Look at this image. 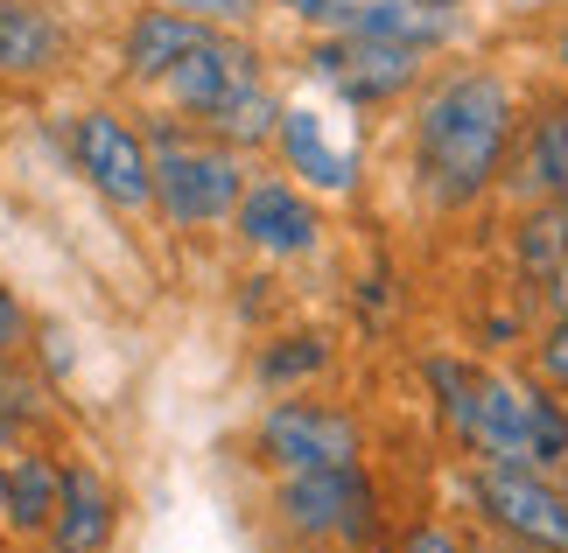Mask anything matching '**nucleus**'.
<instances>
[{"mask_svg": "<svg viewBox=\"0 0 568 553\" xmlns=\"http://www.w3.org/2000/svg\"><path fill=\"white\" fill-rule=\"evenodd\" d=\"M519 141V92L491 63H449L414 92L407 120V168L428 211H470L506 175Z\"/></svg>", "mask_w": 568, "mask_h": 553, "instance_id": "1", "label": "nucleus"}, {"mask_svg": "<svg viewBox=\"0 0 568 553\" xmlns=\"http://www.w3.org/2000/svg\"><path fill=\"white\" fill-rule=\"evenodd\" d=\"M267 519L281 540H310V546H337V553H373L386 540V498H379V477L365 462L274 477Z\"/></svg>", "mask_w": 568, "mask_h": 553, "instance_id": "2", "label": "nucleus"}, {"mask_svg": "<svg viewBox=\"0 0 568 553\" xmlns=\"http://www.w3.org/2000/svg\"><path fill=\"white\" fill-rule=\"evenodd\" d=\"M239 190H246V154L211 141V134H183V126H155V211L169 232H211L232 225Z\"/></svg>", "mask_w": 568, "mask_h": 553, "instance_id": "3", "label": "nucleus"}, {"mask_svg": "<svg viewBox=\"0 0 568 553\" xmlns=\"http://www.w3.org/2000/svg\"><path fill=\"white\" fill-rule=\"evenodd\" d=\"M253 462L267 477L365 462V420L344 400H323V392H281L253 420Z\"/></svg>", "mask_w": 568, "mask_h": 553, "instance_id": "4", "label": "nucleus"}, {"mask_svg": "<svg viewBox=\"0 0 568 553\" xmlns=\"http://www.w3.org/2000/svg\"><path fill=\"white\" fill-rule=\"evenodd\" d=\"M310 78L331 92L344 113H379V105H400L428 84V57L422 50H400V42H379V35H316L310 42Z\"/></svg>", "mask_w": 568, "mask_h": 553, "instance_id": "5", "label": "nucleus"}, {"mask_svg": "<svg viewBox=\"0 0 568 553\" xmlns=\"http://www.w3.org/2000/svg\"><path fill=\"white\" fill-rule=\"evenodd\" d=\"M464 498L477 525L506 533L534 553H568V483L519 470V462H470L464 470Z\"/></svg>", "mask_w": 568, "mask_h": 553, "instance_id": "6", "label": "nucleus"}, {"mask_svg": "<svg viewBox=\"0 0 568 553\" xmlns=\"http://www.w3.org/2000/svg\"><path fill=\"white\" fill-rule=\"evenodd\" d=\"M63 154L113 211H155V141L113 105H84L63 120Z\"/></svg>", "mask_w": 568, "mask_h": 553, "instance_id": "7", "label": "nucleus"}, {"mask_svg": "<svg viewBox=\"0 0 568 553\" xmlns=\"http://www.w3.org/2000/svg\"><path fill=\"white\" fill-rule=\"evenodd\" d=\"M323 196H310L295 175H246L232 211V238L267 267H288V259L323 253Z\"/></svg>", "mask_w": 568, "mask_h": 553, "instance_id": "8", "label": "nucleus"}, {"mask_svg": "<svg viewBox=\"0 0 568 553\" xmlns=\"http://www.w3.org/2000/svg\"><path fill=\"white\" fill-rule=\"evenodd\" d=\"M253 78H267L253 42L239 35V29H204V42H196L176 71L162 78V92H169V105H176L183 120H211L217 105H225L232 92H246Z\"/></svg>", "mask_w": 568, "mask_h": 553, "instance_id": "9", "label": "nucleus"}, {"mask_svg": "<svg viewBox=\"0 0 568 553\" xmlns=\"http://www.w3.org/2000/svg\"><path fill=\"white\" fill-rule=\"evenodd\" d=\"M120 525H126V504L113 491V477L99 462H63V498H57V519L29 553H113L120 546Z\"/></svg>", "mask_w": 568, "mask_h": 553, "instance_id": "10", "label": "nucleus"}, {"mask_svg": "<svg viewBox=\"0 0 568 553\" xmlns=\"http://www.w3.org/2000/svg\"><path fill=\"white\" fill-rule=\"evenodd\" d=\"M498 190H506L513 204H555V196H568V92L519 113V141L506 154Z\"/></svg>", "mask_w": 568, "mask_h": 553, "instance_id": "11", "label": "nucleus"}, {"mask_svg": "<svg viewBox=\"0 0 568 553\" xmlns=\"http://www.w3.org/2000/svg\"><path fill=\"white\" fill-rule=\"evenodd\" d=\"M331 126L337 120L323 113V105H288V113H281V134H274V154L310 196H331L337 204V196L358 190V147L337 141Z\"/></svg>", "mask_w": 568, "mask_h": 553, "instance_id": "12", "label": "nucleus"}, {"mask_svg": "<svg viewBox=\"0 0 568 553\" xmlns=\"http://www.w3.org/2000/svg\"><path fill=\"white\" fill-rule=\"evenodd\" d=\"M57 498H63V455L42 449V441H21L8 455V498H0V525H8L14 546H36L57 519Z\"/></svg>", "mask_w": 568, "mask_h": 553, "instance_id": "13", "label": "nucleus"}, {"mask_svg": "<svg viewBox=\"0 0 568 553\" xmlns=\"http://www.w3.org/2000/svg\"><path fill=\"white\" fill-rule=\"evenodd\" d=\"M71 57V29L50 0H0V78H50Z\"/></svg>", "mask_w": 568, "mask_h": 553, "instance_id": "14", "label": "nucleus"}, {"mask_svg": "<svg viewBox=\"0 0 568 553\" xmlns=\"http://www.w3.org/2000/svg\"><path fill=\"white\" fill-rule=\"evenodd\" d=\"M337 371V337L331 329H274L253 350V386L281 400V392H316Z\"/></svg>", "mask_w": 568, "mask_h": 553, "instance_id": "15", "label": "nucleus"}, {"mask_svg": "<svg viewBox=\"0 0 568 553\" xmlns=\"http://www.w3.org/2000/svg\"><path fill=\"white\" fill-rule=\"evenodd\" d=\"M352 35H379V42H400V50H449L456 35H464V21L449 8H435V0H358L352 21H344Z\"/></svg>", "mask_w": 568, "mask_h": 553, "instance_id": "16", "label": "nucleus"}, {"mask_svg": "<svg viewBox=\"0 0 568 553\" xmlns=\"http://www.w3.org/2000/svg\"><path fill=\"white\" fill-rule=\"evenodd\" d=\"M196 42H204V21H190V14H176V8H148V14H134V29H126L120 63H126V78L162 84V78L196 50Z\"/></svg>", "mask_w": 568, "mask_h": 553, "instance_id": "17", "label": "nucleus"}, {"mask_svg": "<svg viewBox=\"0 0 568 553\" xmlns=\"http://www.w3.org/2000/svg\"><path fill=\"white\" fill-rule=\"evenodd\" d=\"M281 113H288V99H281L267 78H253L246 92H232V99L217 105L211 120H196V126H204L211 141L239 147V154H260V147H274V134H281Z\"/></svg>", "mask_w": 568, "mask_h": 553, "instance_id": "18", "label": "nucleus"}, {"mask_svg": "<svg viewBox=\"0 0 568 553\" xmlns=\"http://www.w3.org/2000/svg\"><path fill=\"white\" fill-rule=\"evenodd\" d=\"M561 259H568V211H561V196H555V204H519V217H513V267H519V280L540 287Z\"/></svg>", "mask_w": 568, "mask_h": 553, "instance_id": "19", "label": "nucleus"}, {"mask_svg": "<svg viewBox=\"0 0 568 553\" xmlns=\"http://www.w3.org/2000/svg\"><path fill=\"white\" fill-rule=\"evenodd\" d=\"M36 428V386L21 379V365H0V449H21Z\"/></svg>", "mask_w": 568, "mask_h": 553, "instance_id": "20", "label": "nucleus"}, {"mask_svg": "<svg viewBox=\"0 0 568 553\" xmlns=\"http://www.w3.org/2000/svg\"><path fill=\"white\" fill-rule=\"evenodd\" d=\"M534 379L568 400V316H548L534 329Z\"/></svg>", "mask_w": 568, "mask_h": 553, "instance_id": "21", "label": "nucleus"}, {"mask_svg": "<svg viewBox=\"0 0 568 553\" xmlns=\"http://www.w3.org/2000/svg\"><path fill=\"white\" fill-rule=\"evenodd\" d=\"M155 8H176L190 21H204V29H246L260 14V0H155Z\"/></svg>", "mask_w": 568, "mask_h": 553, "instance_id": "22", "label": "nucleus"}, {"mask_svg": "<svg viewBox=\"0 0 568 553\" xmlns=\"http://www.w3.org/2000/svg\"><path fill=\"white\" fill-rule=\"evenodd\" d=\"M21 350H29V308L0 280V365H21Z\"/></svg>", "mask_w": 568, "mask_h": 553, "instance_id": "23", "label": "nucleus"}, {"mask_svg": "<svg viewBox=\"0 0 568 553\" xmlns=\"http://www.w3.org/2000/svg\"><path fill=\"white\" fill-rule=\"evenodd\" d=\"M274 8H288V14H295L310 35H337L344 21H352V8H358V0H274Z\"/></svg>", "mask_w": 568, "mask_h": 553, "instance_id": "24", "label": "nucleus"}, {"mask_svg": "<svg viewBox=\"0 0 568 553\" xmlns=\"http://www.w3.org/2000/svg\"><path fill=\"white\" fill-rule=\"evenodd\" d=\"M393 553H470V540L456 533V525H443V519H422V525H407V533H400Z\"/></svg>", "mask_w": 568, "mask_h": 553, "instance_id": "25", "label": "nucleus"}, {"mask_svg": "<svg viewBox=\"0 0 568 553\" xmlns=\"http://www.w3.org/2000/svg\"><path fill=\"white\" fill-rule=\"evenodd\" d=\"M534 295H540V308H548V316H568V259H561V267L540 280V287H534Z\"/></svg>", "mask_w": 568, "mask_h": 553, "instance_id": "26", "label": "nucleus"}, {"mask_svg": "<svg viewBox=\"0 0 568 553\" xmlns=\"http://www.w3.org/2000/svg\"><path fill=\"white\" fill-rule=\"evenodd\" d=\"M470 553H534V546H519V540H506V533H470Z\"/></svg>", "mask_w": 568, "mask_h": 553, "instance_id": "27", "label": "nucleus"}, {"mask_svg": "<svg viewBox=\"0 0 568 553\" xmlns=\"http://www.w3.org/2000/svg\"><path fill=\"white\" fill-rule=\"evenodd\" d=\"M274 553H337V546H310V540H281Z\"/></svg>", "mask_w": 568, "mask_h": 553, "instance_id": "28", "label": "nucleus"}, {"mask_svg": "<svg viewBox=\"0 0 568 553\" xmlns=\"http://www.w3.org/2000/svg\"><path fill=\"white\" fill-rule=\"evenodd\" d=\"M555 63H561V71H568V21H561V29H555Z\"/></svg>", "mask_w": 568, "mask_h": 553, "instance_id": "29", "label": "nucleus"}, {"mask_svg": "<svg viewBox=\"0 0 568 553\" xmlns=\"http://www.w3.org/2000/svg\"><path fill=\"white\" fill-rule=\"evenodd\" d=\"M0 498H8V449H0Z\"/></svg>", "mask_w": 568, "mask_h": 553, "instance_id": "30", "label": "nucleus"}, {"mask_svg": "<svg viewBox=\"0 0 568 553\" xmlns=\"http://www.w3.org/2000/svg\"><path fill=\"white\" fill-rule=\"evenodd\" d=\"M435 8H449V14H464V0H435Z\"/></svg>", "mask_w": 568, "mask_h": 553, "instance_id": "31", "label": "nucleus"}, {"mask_svg": "<svg viewBox=\"0 0 568 553\" xmlns=\"http://www.w3.org/2000/svg\"><path fill=\"white\" fill-rule=\"evenodd\" d=\"M8 546H14V540H8V525H0V553H8Z\"/></svg>", "mask_w": 568, "mask_h": 553, "instance_id": "32", "label": "nucleus"}, {"mask_svg": "<svg viewBox=\"0 0 568 553\" xmlns=\"http://www.w3.org/2000/svg\"><path fill=\"white\" fill-rule=\"evenodd\" d=\"M8 553H29V546H8Z\"/></svg>", "mask_w": 568, "mask_h": 553, "instance_id": "33", "label": "nucleus"}, {"mask_svg": "<svg viewBox=\"0 0 568 553\" xmlns=\"http://www.w3.org/2000/svg\"><path fill=\"white\" fill-rule=\"evenodd\" d=\"M561 211H568V196H561Z\"/></svg>", "mask_w": 568, "mask_h": 553, "instance_id": "34", "label": "nucleus"}, {"mask_svg": "<svg viewBox=\"0 0 568 553\" xmlns=\"http://www.w3.org/2000/svg\"><path fill=\"white\" fill-rule=\"evenodd\" d=\"M561 483H568V477H561Z\"/></svg>", "mask_w": 568, "mask_h": 553, "instance_id": "35", "label": "nucleus"}]
</instances>
